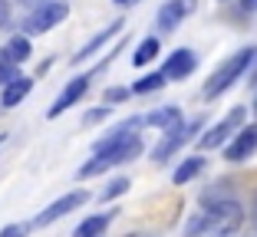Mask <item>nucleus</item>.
I'll return each instance as SVG.
<instances>
[{"label": "nucleus", "instance_id": "nucleus-16", "mask_svg": "<svg viewBox=\"0 0 257 237\" xmlns=\"http://www.w3.org/2000/svg\"><path fill=\"white\" fill-rule=\"evenodd\" d=\"M109 221H112V214H92L73 230V237H102V230L109 227Z\"/></svg>", "mask_w": 257, "mask_h": 237}, {"label": "nucleus", "instance_id": "nucleus-23", "mask_svg": "<svg viewBox=\"0 0 257 237\" xmlns=\"http://www.w3.org/2000/svg\"><path fill=\"white\" fill-rule=\"evenodd\" d=\"M0 237H23V227H17V224H7V227L0 230Z\"/></svg>", "mask_w": 257, "mask_h": 237}, {"label": "nucleus", "instance_id": "nucleus-8", "mask_svg": "<svg viewBox=\"0 0 257 237\" xmlns=\"http://www.w3.org/2000/svg\"><path fill=\"white\" fill-rule=\"evenodd\" d=\"M86 89H89V76H76V79H69V83H66V89H63L60 96H56V102L50 106V112H46V115H50V119L63 115L69 106H76V102L83 99V96H86Z\"/></svg>", "mask_w": 257, "mask_h": 237}, {"label": "nucleus", "instance_id": "nucleus-29", "mask_svg": "<svg viewBox=\"0 0 257 237\" xmlns=\"http://www.w3.org/2000/svg\"><path fill=\"white\" fill-rule=\"evenodd\" d=\"M254 109H257V102H254Z\"/></svg>", "mask_w": 257, "mask_h": 237}, {"label": "nucleus", "instance_id": "nucleus-6", "mask_svg": "<svg viewBox=\"0 0 257 237\" xmlns=\"http://www.w3.org/2000/svg\"><path fill=\"white\" fill-rule=\"evenodd\" d=\"M195 132H201V119L198 122H191V125H175V129H168V135L162 138L159 145H155V152H152V158L155 161H168V155H175L178 148L188 142Z\"/></svg>", "mask_w": 257, "mask_h": 237}, {"label": "nucleus", "instance_id": "nucleus-14", "mask_svg": "<svg viewBox=\"0 0 257 237\" xmlns=\"http://www.w3.org/2000/svg\"><path fill=\"white\" fill-rule=\"evenodd\" d=\"M122 27H125V23H122V20H115V23H109V27H106V30H102V33H99V37H92V40H89V43H86V46H83V50H79V53H76V56H73V63H83V60H89V56H92V53H96L99 46L106 43V40H112V37H115V33H119V30H122Z\"/></svg>", "mask_w": 257, "mask_h": 237}, {"label": "nucleus", "instance_id": "nucleus-25", "mask_svg": "<svg viewBox=\"0 0 257 237\" xmlns=\"http://www.w3.org/2000/svg\"><path fill=\"white\" fill-rule=\"evenodd\" d=\"M106 112H109V109H96V112L86 115V122H99V119H106Z\"/></svg>", "mask_w": 257, "mask_h": 237}, {"label": "nucleus", "instance_id": "nucleus-15", "mask_svg": "<svg viewBox=\"0 0 257 237\" xmlns=\"http://www.w3.org/2000/svg\"><path fill=\"white\" fill-rule=\"evenodd\" d=\"M204 171V158L201 155H195V158H185L182 165H178V168H175V175H172V181L175 184H188L191 178H198Z\"/></svg>", "mask_w": 257, "mask_h": 237}, {"label": "nucleus", "instance_id": "nucleus-7", "mask_svg": "<svg viewBox=\"0 0 257 237\" xmlns=\"http://www.w3.org/2000/svg\"><path fill=\"white\" fill-rule=\"evenodd\" d=\"M257 152V125H241V132L234 135V142L224 145V158L227 161H244Z\"/></svg>", "mask_w": 257, "mask_h": 237}, {"label": "nucleus", "instance_id": "nucleus-3", "mask_svg": "<svg viewBox=\"0 0 257 237\" xmlns=\"http://www.w3.org/2000/svg\"><path fill=\"white\" fill-rule=\"evenodd\" d=\"M139 155H142V142H139V138H132V142H125V145H119V148H109V152H99V155H92V158L86 161L83 168H79V178L102 175V171L115 168V165H125V161L139 158Z\"/></svg>", "mask_w": 257, "mask_h": 237}, {"label": "nucleus", "instance_id": "nucleus-9", "mask_svg": "<svg viewBox=\"0 0 257 237\" xmlns=\"http://www.w3.org/2000/svg\"><path fill=\"white\" fill-rule=\"evenodd\" d=\"M241 122H244V109H234L224 122H218L211 132H204V135H201V148H218V145H224L227 138H231V132H234Z\"/></svg>", "mask_w": 257, "mask_h": 237}, {"label": "nucleus", "instance_id": "nucleus-19", "mask_svg": "<svg viewBox=\"0 0 257 237\" xmlns=\"http://www.w3.org/2000/svg\"><path fill=\"white\" fill-rule=\"evenodd\" d=\"M162 86H165V79H162V73H149V76L145 79H139L136 86H132V92H155V89H162Z\"/></svg>", "mask_w": 257, "mask_h": 237}, {"label": "nucleus", "instance_id": "nucleus-5", "mask_svg": "<svg viewBox=\"0 0 257 237\" xmlns=\"http://www.w3.org/2000/svg\"><path fill=\"white\" fill-rule=\"evenodd\" d=\"M86 201H89V191H69V194H63L60 201H53V204L46 207V211H40L33 224H37V227H46V224H53V221H60V217H66L69 211L83 207Z\"/></svg>", "mask_w": 257, "mask_h": 237}, {"label": "nucleus", "instance_id": "nucleus-21", "mask_svg": "<svg viewBox=\"0 0 257 237\" xmlns=\"http://www.w3.org/2000/svg\"><path fill=\"white\" fill-rule=\"evenodd\" d=\"M128 184H132V181H128V178H115V181L109 184L106 191H102V198H106V201H112L115 194H125V191H128Z\"/></svg>", "mask_w": 257, "mask_h": 237}, {"label": "nucleus", "instance_id": "nucleus-12", "mask_svg": "<svg viewBox=\"0 0 257 237\" xmlns=\"http://www.w3.org/2000/svg\"><path fill=\"white\" fill-rule=\"evenodd\" d=\"M30 89H33V79L17 76L14 83H7V86H4V92H0V106H4V109L20 106V102L27 99V96H30Z\"/></svg>", "mask_w": 257, "mask_h": 237}, {"label": "nucleus", "instance_id": "nucleus-17", "mask_svg": "<svg viewBox=\"0 0 257 237\" xmlns=\"http://www.w3.org/2000/svg\"><path fill=\"white\" fill-rule=\"evenodd\" d=\"M4 56H7L14 66H17V63H23V60H30V40H27V37H14L7 43V50H4Z\"/></svg>", "mask_w": 257, "mask_h": 237}, {"label": "nucleus", "instance_id": "nucleus-13", "mask_svg": "<svg viewBox=\"0 0 257 237\" xmlns=\"http://www.w3.org/2000/svg\"><path fill=\"white\" fill-rule=\"evenodd\" d=\"M145 125H159V129H175V125H182V109L178 106H162L155 112L145 115Z\"/></svg>", "mask_w": 257, "mask_h": 237}, {"label": "nucleus", "instance_id": "nucleus-1", "mask_svg": "<svg viewBox=\"0 0 257 237\" xmlns=\"http://www.w3.org/2000/svg\"><path fill=\"white\" fill-rule=\"evenodd\" d=\"M201 211L208 214V237H234L241 230L244 211H241L237 201L218 198V201H208Z\"/></svg>", "mask_w": 257, "mask_h": 237}, {"label": "nucleus", "instance_id": "nucleus-22", "mask_svg": "<svg viewBox=\"0 0 257 237\" xmlns=\"http://www.w3.org/2000/svg\"><path fill=\"white\" fill-rule=\"evenodd\" d=\"M128 96V89H122V86H112V89H106V102H122Z\"/></svg>", "mask_w": 257, "mask_h": 237}, {"label": "nucleus", "instance_id": "nucleus-4", "mask_svg": "<svg viewBox=\"0 0 257 237\" xmlns=\"http://www.w3.org/2000/svg\"><path fill=\"white\" fill-rule=\"evenodd\" d=\"M66 14H69V7L63 0H46V4H40V7L23 20V27H27V33H46V30H53L56 23L66 20Z\"/></svg>", "mask_w": 257, "mask_h": 237}, {"label": "nucleus", "instance_id": "nucleus-26", "mask_svg": "<svg viewBox=\"0 0 257 237\" xmlns=\"http://www.w3.org/2000/svg\"><path fill=\"white\" fill-rule=\"evenodd\" d=\"M241 7L244 10H257V0H241Z\"/></svg>", "mask_w": 257, "mask_h": 237}, {"label": "nucleus", "instance_id": "nucleus-27", "mask_svg": "<svg viewBox=\"0 0 257 237\" xmlns=\"http://www.w3.org/2000/svg\"><path fill=\"white\" fill-rule=\"evenodd\" d=\"M244 237H257V224H250V230H247Z\"/></svg>", "mask_w": 257, "mask_h": 237}, {"label": "nucleus", "instance_id": "nucleus-2", "mask_svg": "<svg viewBox=\"0 0 257 237\" xmlns=\"http://www.w3.org/2000/svg\"><path fill=\"white\" fill-rule=\"evenodd\" d=\"M254 60H257V46H247V50L234 53L231 60L224 63V66H218L211 73V79L204 83V96H208V99H214V96H221L224 89H231V86H234V79L244 76V69H247Z\"/></svg>", "mask_w": 257, "mask_h": 237}, {"label": "nucleus", "instance_id": "nucleus-10", "mask_svg": "<svg viewBox=\"0 0 257 237\" xmlns=\"http://www.w3.org/2000/svg\"><path fill=\"white\" fill-rule=\"evenodd\" d=\"M195 66H198V56L182 46V50H175V53L168 56L165 69H162V79H165V83H168V79H172V83H175V79H185Z\"/></svg>", "mask_w": 257, "mask_h": 237}, {"label": "nucleus", "instance_id": "nucleus-28", "mask_svg": "<svg viewBox=\"0 0 257 237\" xmlns=\"http://www.w3.org/2000/svg\"><path fill=\"white\" fill-rule=\"evenodd\" d=\"M115 4H132V0H115Z\"/></svg>", "mask_w": 257, "mask_h": 237}, {"label": "nucleus", "instance_id": "nucleus-18", "mask_svg": "<svg viewBox=\"0 0 257 237\" xmlns=\"http://www.w3.org/2000/svg\"><path fill=\"white\" fill-rule=\"evenodd\" d=\"M159 56V40L155 37H145L142 43H139V50H136V56H132V63L136 66H145V63H152Z\"/></svg>", "mask_w": 257, "mask_h": 237}, {"label": "nucleus", "instance_id": "nucleus-24", "mask_svg": "<svg viewBox=\"0 0 257 237\" xmlns=\"http://www.w3.org/2000/svg\"><path fill=\"white\" fill-rule=\"evenodd\" d=\"M10 20V7H7V0H0V27H7Z\"/></svg>", "mask_w": 257, "mask_h": 237}, {"label": "nucleus", "instance_id": "nucleus-20", "mask_svg": "<svg viewBox=\"0 0 257 237\" xmlns=\"http://www.w3.org/2000/svg\"><path fill=\"white\" fill-rule=\"evenodd\" d=\"M17 76H20V73H17V66H14V63L7 60V56H4V50H0V86L14 83Z\"/></svg>", "mask_w": 257, "mask_h": 237}, {"label": "nucleus", "instance_id": "nucleus-11", "mask_svg": "<svg viewBox=\"0 0 257 237\" xmlns=\"http://www.w3.org/2000/svg\"><path fill=\"white\" fill-rule=\"evenodd\" d=\"M191 10H195V0H168L165 7L159 10L155 23H159V30H175V27H178Z\"/></svg>", "mask_w": 257, "mask_h": 237}]
</instances>
